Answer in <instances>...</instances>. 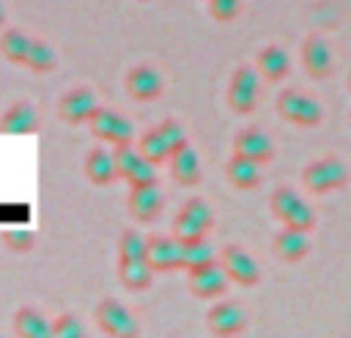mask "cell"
Instances as JSON below:
<instances>
[{"mask_svg": "<svg viewBox=\"0 0 351 338\" xmlns=\"http://www.w3.org/2000/svg\"><path fill=\"white\" fill-rule=\"evenodd\" d=\"M206 10L216 22H231L241 12V0H206Z\"/></svg>", "mask_w": 351, "mask_h": 338, "instance_id": "4dcf8cb0", "label": "cell"}, {"mask_svg": "<svg viewBox=\"0 0 351 338\" xmlns=\"http://www.w3.org/2000/svg\"><path fill=\"white\" fill-rule=\"evenodd\" d=\"M123 90L133 102H154L164 92V74L154 65H136L123 77Z\"/></svg>", "mask_w": 351, "mask_h": 338, "instance_id": "30bf717a", "label": "cell"}, {"mask_svg": "<svg viewBox=\"0 0 351 338\" xmlns=\"http://www.w3.org/2000/svg\"><path fill=\"white\" fill-rule=\"evenodd\" d=\"M0 129L10 135H28L37 129V108L28 99H16L0 117Z\"/></svg>", "mask_w": 351, "mask_h": 338, "instance_id": "d6986e66", "label": "cell"}, {"mask_svg": "<svg viewBox=\"0 0 351 338\" xmlns=\"http://www.w3.org/2000/svg\"><path fill=\"white\" fill-rule=\"evenodd\" d=\"M154 265L148 259H121V268H117V277L127 289L139 292V289H148L154 280Z\"/></svg>", "mask_w": 351, "mask_h": 338, "instance_id": "cb8c5ba5", "label": "cell"}, {"mask_svg": "<svg viewBox=\"0 0 351 338\" xmlns=\"http://www.w3.org/2000/svg\"><path fill=\"white\" fill-rule=\"evenodd\" d=\"M148 261L158 274L182 271V240L176 234H158L148 237Z\"/></svg>", "mask_w": 351, "mask_h": 338, "instance_id": "4fadbf2b", "label": "cell"}, {"mask_svg": "<svg viewBox=\"0 0 351 338\" xmlns=\"http://www.w3.org/2000/svg\"><path fill=\"white\" fill-rule=\"evenodd\" d=\"M86 326L77 320V314H59L53 320V338H84Z\"/></svg>", "mask_w": 351, "mask_h": 338, "instance_id": "f546056e", "label": "cell"}, {"mask_svg": "<svg viewBox=\"0 0 351 338\" xmlns=\"http://www.w3.org/2000/svg\"><path fill=\"white\" fill-rule=\"evenodd\" d=\"M127 206H130L136 222L148 224L160 216V209H164V191L158 187V181H154V185H136L133 191H130Z\"/></svg>", "mask_w": 351, "mask_h": 338, "instance_id": "5bb4252c", "label": "cell"}, {"mask_svg": "<svg viewBox=\"0 0 351 338\" xmlns=\"http://www.w3.org/2000/svg\"><path fill=\"white\" fill-rule=\"evenodd\" d=\"M219 261H222V268L228 271L231 283H237V286H256L262 280L259 261L241 246H225L222 252H219Z\"/></svg>", "mask_w": 351, "mask_h": 338, "instance_id": "8fae6325", "label": "cell"}, {"mask_svg": "<svg viewBox=\"0 0 351 338\" xmlns=\"http://www.w3.org/2000/svg\"><path fill=\"white\" fill-rule=\"evenodd\" d=\"M348 86H351V80H348Z\"/></svg>", "mask_w": 351, "mask_h": 338, "instance_id": "e575fe53", "label": "cell"}, {"mask_svg": "<svg viewBox=\"0 0 351 338\" xmlns=\"http://www.w3.org/2000/svg\"><path fill=\"white\" fill-rule=\"evenodd\" d=\"M225 175L234 187L241 191H250V187H259L262 185V164L259 160H250L243 154H231V160L225 164Z\"/></svg>", "mask_w": 351, "mask_h": 338, "instance_id": "44dd1931", "label": "cell"}, {"mask_svg": "<svg viewBox=\"0 0 351 338\" xmlns=\"http://www.w3.org/2000/svg\"><path fill=\"white\" fill-rule=\"evenodd\" d=\"M12 329L22 338H53V320H47L37 308H19L12 314Z\"/></svg>", "mask_w": 351, "mask_h": 338, "instance_id": "603a6c76", "label": "cell"}, {"mask_svg": "<svg viewBox=\"0 0 351 338\" xmlns=\"http://www.w3.org/2000/svg\"><path fill=\"white\" fill-rule=\"evenodd\" d=\"M167 164H170V175L179 181V185L194 187L200 181V157L191 145H182L179 151H173Z\"/></svg>", "mask_w": 351, "mask_h": 338, "instance_id": "7402d4cb", "label": "cell"}, {"mask_svg": "<svg viewBox=\"0 0 351 338\" xmlns=\"http://www.w3.org/2000/svg\"><path fill=\"white\" fill-rule=\"evenodd\" d=\"M84 172L93 185H111L114 179H121V172H117V157L108 148H93L84 160Z\"/></svg>", "mask_w": 351, "mask_h": 338, "instance_id": "ffe728a7", "label": "cell"}, {"mask_svg": "<svg viewBox=\"0 0 351 338\" xmlns=\"http://www.w3.org/2000/svg\"><path fill=\"white\" fill-rule=\"evenodd\" d=\"M271 246H274V252H278V259H284V261H302L305 255H308V249H311V240H308V231L284 224V228L274 234Z\"/></svg>", "mask_w": 351, "mask_h": 338, "instance_id": "ac0fdd59", "label": "cell"}, {"mask_svg": "<svg viewBox=\"0 0 351 338\" xmlns=\"http://www.w3.org/2000/svg\"><path fill=\"white\" fill-rule=\"evenodd\" d=\"M302 181L311 194H330V191H339L342 185L348 181V166L346 160L339 157H321V160H311L302 172Z\"/></svg>", "mask_w": 351, "mask_h": 338, "instance_id": "5b68a950", "label": "cell"}, {"mask_svg": "<svg viewBox=\"0 0 351 338\" xmlns=\"http://www.w3.org/2000/svg\"><path fill=\"white\" fill-rule=\"evenodd\" d=\"M228 271L222 268V261H210V265H200L194 268V271H188V286H191V292L197 298H219L228 292Z\"/></svg>", "mask_w": 351, "mask_h": 338, "instance_id": "9c48e42d", "label": "cell"}, {"mask_svg": "<svg viewBox=\"0 0 351 338\" xmlns=\"http://www.w3.org/2000/svg\"><path fill=\"white\" fill-rule=\"evenodd\" d=\"M90 129L99 142H111V145H130V142H136L133 120L123 117L121 111H114V108H102V105H99V111L93 114Z\"/></svg>", "mask_w": 351, "mask_h": 338, "instance_id": "8992f818", "label": "cell"}, {"mask_svg": "<svg viewBox=\"0 0 351 338\" xmlns=\"http://www.w3.org/2000/svg\"><path fill=\"white\" fill-rule=\"evenodd\" d=\"M302 65L308 71V77H315V80H324L333 71V53H330V43L324 37L311 34L302 43Z\"/></svg>", "mask_w": 351, "mask_h": 338, "instance_id": "e0dca14e", "label": "cell"}, {"mask_svg": "<svg viewBox=\"0 0 351 338\" xmlns=\"http://www.w3.org/2000/svg\"><path fill=\"white\" fill-rule=\"evenodd\" d=\"M271 212L280 224L302 228V231L315 228V209H311L293 187H274L271 191Z\"/></svg>", "mask_w": 351, "mask_h": 338, "instance_id": "277c9868", "label": "cell"}, {"mask_svg": "<svg viewBox=\"0 0 351 338\" xmlns=\"http://www.w3.org/2000/svg\"><path fill=\"white\" fill-rule=\"evenodd\" d=\"M278 114L296 127H317L324 120V108L302 90H284L278 96Z\"/></svg>", "mask_w": 351, "mask_h": 338, "instance_id": "52a82bcc", "label": "cell"}, {"mask_svg": "<svg viewBox=\"0 0 351 338\" xmlns=\"http://www.w3.org/2000/svg\"><path fill=\"white\" fill-rule=\"evenodd\" d=\"M139 145V151L145 154L152 164H167L170 160V154H173V148H170V142L164 139V133H160V127H154V129H148V133H142V139L136 142Z\"/></svg>", "mask_w": 351, "mask_h": 338, "instance_id": "4316f807", "label": "cell"}, {"mask_svg": "<svg viewBox=\"0 0 351 338\" xmlns=\"http://www.w3.org/2000/svg\"><path fill=\"white\" fill-rule=\"evenodd\" d=\"M262 74L256 65H237L234 74H231L228 80V92H225V99H228V108L234 111V114H253L256 105H259V96H262Z\"/></svg>", "mask_w": 351, "mask_h": 338, "instance_id": "7a4b0ae2", "label": "cell"}, {"mask_svg": "<svg viewBox=\"0 0 351 338\" xmlns=\"http://www.w3.org/2000/svg\"><path fill=\"white\" fill-rule=\"evenodd\" d=\"M0 55L12 65H25L37 74H47L56 68V49L40 37H31L19 28H10L0 34Z\"/></svg>", "mask_w": 351, "mask_h": 338, "instance_id": "6da1fadb", "label": "cell"}, {"mask_svg": "<svg viewBox=\"0 0 351 338\" xmlns=\"http://www.w3.org/2000/svg\"><path fill=\"white\" fill-rule=\"evenodd\" d=\"M3 22H6V10H3V3H0V28H3Z\"/></svg>", "mask_w": 351, "mask_h": 338, "instance_id": "836d02e7", "label": "cell"}, {"mask_svg": "<svg viewBox=\"0 0 351 338\" xmlns=\"http://www.w3.org/2000/svg\"><path fill=\"white\" fill-rule=\"evenodd\" d=\"M114 157H117V172H121V179H130V175H133V169L142 164V157H145V154L139 151V145H136V142H130V145H114Z\"/></svg>", "mask_w": 351, "mask_h": 338, "instance_id": "f1b7e54d", "label": "cell"}, {"mask_svg": "<svg viewBox=\"0 0 351 338\" xmlns=\"http://www.w3.org/2000/svg\"><path fill=\"white\" fill-rule=\"evenodd\" d=\"M256 68H259V74L268 83H278V80H284L290 74V55L280 47H265L256 55Z\"/></svg>", "mask_w": 351, "mask_h": 338, "instance_id": "d4e9b609", "label": "cell"}, {"mask_svg": "<svg viewBox=\"0 0 351 338\" xmlns=\"http://www.w3.org/2000/svg\"><path fill=\"white\" fill-rule=\"evenodd\" d=\"M234 154H243L250 160H259V164H268L274 157V142L265 129L259 127H247L234 135Z\"/></svg>", "mask_w": 351, "mask_h": 338, "instance_id": "2e32d148", "label": "cell"}, {"mask_svg": "<svg viewBox=\"0 0 351 338\" xmlns=\"http://www.w3.org/2000/svg\"><path fill=\"white\" fill-rule=\"evenodd\" d=\"M160 133H164V139L170 142L173 151H179L182 145H188V135H185V127H182L179 120H173V117H167L164 123H160Z\"/></svg>", "mask_w": 351, "mask_h": 338, "instance_id": "1f68e13d", "label": "cell"}, {"mask_svg": "<svg viewBox=\"0 0 351 338\" xmlns=\"http://www.w3.org/2000/svg\"><path fill=\"white\" fill-rule=\"evenodd\" d=\"M117 259H148V237L136 228L123 231L117 240Z\"/></svg>", "mask_w": 351, "mask_h": 338, "instance_id": "83f0119b", "label": "cell"}, {"mask_svg": "<svg viewBox=\"0 0 351 338\" xmlns=\"http://www.w3.org/2000/svg\"><path fill=\"white\" fill-rule=\"evenodd\" d=\"M96 323H99V329L111 338L139 335V323H136V317L130 314V308L123 302H117V298H105V302H99Z\"/></svg>", "mask_w": 351, "mask_h": 338, "instance_id": "ba28073f", "label": "cell"}, {"mask_svg": "<svg viewBox=\"0 0 351 338\" xmlns=\"http://www.w3.org/2000/svg\"><path fill=\"white\" fill-rule=\"evenodd\" d=\"M213 222H216L213 206L206 203L204 197H188L173 218V234L179 237V240H197V237L210 234Z\"/></svg>", "mask_w": 351, "mask_h": 338, "instance_id": "3957f363", "label": "cell"}, {"mask_svg": "<svg viewBox=\"0 0 351 338\" xmlns=\"http://www.w3.org/2000/svg\"><path fill=\"white\" fill-rule=\"evenodd\" d=\"M206 326L216 335H237L247 326V314L237 302H219L206 311Z\"/></svg>", "mask_w": 351, "mask_h": 338, "instance_id": "9a60e30c", "label": "cell"}, {"mask_svg": "<svg viewBox=\"0 0 351 338\" xmlns=\"http://www.w3.org/2000/svg\"><path fill=\"white\" fill-rule=\"evenodd\" d=\"M99 111V102H96V92L86 90V86H77V90L65 92L59 102V117L71 127H80V123H90L93 114Z\"/></svg>", "mask_w": 351, "mask_h": 338, "instance_id": "7c38bea8", "label": "cell"}, {"mask_svg": "<svg viewBox=\"0 0 351 338\" xmlns=\"http://www.w3.org/2000/svg\"><path fill=\"white\" fill-rule=\"evenodd\" d=\"M130 187H136V185H154L158 181V164H152L148 157H142V164L133 169V175H130Z\"/></svg>", "mask_w": 351, "mask_h": 338, "instance_id": "d6a6232c", "label": "cell"}, {"mask_svg": "<svg viewBox=\"0 0 351 338\" xmlns=\"http://www.w3.org/2000/svg\"><path fill=\"white\" fill-rule=\"evenodd\" d=\"M216 249L206 237H197V240H182V271H194L200 265H210L216 261Z\"/></svg>", "mask_w": 351, "mask_h": 338, "instance_id": "484cf974", "label": "cell"}]
</instances>
